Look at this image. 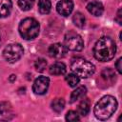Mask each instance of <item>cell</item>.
I'll return each instance as SVG.
<instances>
[{
    "mask_svg": "<svg viewBox=\"0 0 122 122\" xmlns=\"http://www.w3.org/2000/svg\"><path fill=\"white\" fill-rule=\"evenodd\" d=\"M89 111H90V100L88 98H85L79 103L77 108V112L80 115H86L88 114Z\"/></svg>",
    "mask_w": 122,
    "mask_h": 122,
    "instance_id": "cell-16",
    "label": "cell"
},
{
    "mask_svg": "<svg viewBox=\"0 0 122 122\" xmlns=\"http://www.w3.org/2000/svg\"><path fill=\"white\" fill-rule=\"evenodd\" d=\"M67 52V49L64 47V45L60 43H54L49 47L48 53L51 57L53 58H62L65 56Z\"/></svg>",
    "mask_w": 122,
    "mask_h": 122,
    "instance_id": "cell-9",
    "label": "cell"
},
{
    "mask_svg": "<svg viewBox=\"0 0 122 122\" xmlns=\"http://www.w3.org/2000/svg\"><path fill=\"white\" fill-rule=\"evenodd\" d=\"M56 10L62 16H68L73 10V2L71 0H61L56 5Z\"/></svg>",
    "mask_w": 122,
    "mask_h": 122,
    "instance_id": "cell-8",
    "label": "cell"
},
{
    "mask_svg": "<svg viewBox=\"0 0 122 122\" xmlns=\"http://www.w3.org/2000/svg\"><path fill=\"white\" fill-rule=\"evenodd\" d=\"M34 5V0H18V6L22 10H30Z\"/></svg>",
    "mask_w": 122,
    "mask_h": 122,
    "instance_id": "cell-21",
    "label": "cell"
},
{
    "mask_svg": "<svg viewBox=\"0 0 122 122\" xmlns=\"http://www.w3.org/2000/svg\"><path fill=\"white\" fill-rule=\"evenodd\" d=\"M14 114L7 103H0V120H10Z\"/></svg>",
    "mask_w": 122,
    "mask_h": 122,
    "instance_id": "cell-11",
    "label": "cell"
},
{
    "mask_svg": "<svg viewBox=\"0 0 122 122\" xmlns=\"http://www.w3.org/2000/svg\"><path fill=\"white\" fill-rule=\"evenodd\" d=\"M71 69L74 74L81 78H88L95 71L94 65L82 57L73 58L71 63Z\"/></svg>",
    "mask_w": 122,
    "mask_h": 122,
    "instance_id": "cell-3",
    "label": "cell"
},
{
    "mask_svg": "<svg viewBox=\"0 0 122 122\" xmlns=\"http://www.w3.org/2000/svg\"><path fill=\"white\" fill-rule=\"evenodd\" d=\"M121 9H119L118 10H117V13H116V16H115V18H114V20L119 24V25H121V23H122V20H121Z\"/></svg>",
    "mask_w": 122,
    "mask_h": 122,
    "instance_id": "cell-24",
    "label": "cell"
},
{
    "mask_svg": "<svg viewBox=\"0 0 122 122\" xmlns=\"http://www.w3.org/2000/svg\"><path fill=\"white\" fill-rule=\"evenodd\" d=\"M39 30H40L39 23L34 18H30V17L23 19L18 27L20 35L26 40H30L35 38L39 33Z\"/></svg>",
    "mask_w": 122,
    "mask_h": 122,
    "instance_id": "cell-4",
    "label": "cell"
},
{
    "mask_svg": "<svg viewBox=\"0 0 122 122\" xmlns=\"http://www.w3.org/2000/svg\"><path fill=\"white\" fill-rule=\"evenodd\" d=\"M15 78H16V77H15V75H13V74H12V75H10V81H12V80H13V79H15Z\"/></svg>",
    "mask_w": 122,
    "mask_h": 122,
    "instance_id": "cell-26",
    "label": "cell"
},
{
    "mask_svg": "<svg viewBox=\"0 0 122 122\" xmlns=\"http://www.w3.org/2000/svg\"><path fill=\"white\" fill-rule=\"evenodd\" d=\"M64 107H65V100L63 98H55L51 102V109L56 112H62Z\"/></svg>",
    "mask_w": 122,
    "mask_h": 122,
    "instance_id": "cell-18",
    "label": "cell"
},
{
    "mask_svg": "<svg viewBox=\"0 0 122 122\" xmlns=\"http://www.w3.org/2000/svg\"><path fill=\"white\" fill-rule=\"evenodd\" d=\"M116 52V44L109 36H103L97 40L93 47V55L95 59L101 62L112 60Z\"/></svg>",
    "mask_w": 122,
    "mask_h": 122,
    "instance_id": "cell-1",
    "label": "cell"
},
{
    "mask_svg": "<svg viewBox=\"0 0 122 122\" xmlns=\"http://www.w3.org/2000/svg\"><path fill=\"white\" fill-rule=\"evenodd\" d=\"M24 53L22 46L18 43H13L8 45L3 51V56L6 61L10 63H14L18 61Z\"/></svg>",
    "mask_w": 122,
    "mask_h": 122,
    "instance_id": "cell-6",
    "label": "cell"
},
{
    "mask_svg": "<svg viewBox=\"0 0 122 122\" xmlns=\"http://www.w3.org/2000/svg\"><path fill=\"white\" fill-rule=\"evenodd\" d=\"M64 47L70 51H80L84 48V41L79 34L73 31H70L65 35Z\"/></svg>",
    "mask_w": 122,
    "mask_h": 122,
    "instance_id": "cell-5",
    "label": "cell"
},
{
    "mask_svg": "<svg viewBox=\"0 0 122 122\" xmlns=\"http://www.w3.org/2000/svg\"><path fill=\"white\" fill-rule=\"evenodd\" d=\"M121 62H122V58H118L117 59V61H116V63H115V67H116V70H117V71L119 72V73H121L122 72V67H121Z\"/></svg>",
    "mask_w": 122,
    "mask_h": 122,
    "instance_id": "cell-25",
    "label": "cell"
},
{
    "mask_svg": "<svg viewBox=\"0 0 122 122\" xmlns=\"http://www.w3.org/2000/svg\"><path fill=\"white\" fill-rule=\"evenodd\" d=\"M80 119L79 117V113L75 111H69L66 114V120L69 122H74V121H78Z\"/></svg>",
    "mask_w": 122,
    "mask_h": 122,
    "instance_id": "cell-22",
    "label": "cell"
},
{
    "mask_svg": "<svg viewBox=\"0 0 122 122\" xmlns=\"http://www.w3.org/2000/svg\"><path fill=\"white\" fill-rule=\"evenodd\" d=\"M87 92V89L85 86H80L78 88H76L71 94V97H70V102L71 103H73L75 101H77L79 98L83 97Z\"/></svg>",
    "mask_w": 122,
    "mask_h": 122,
    "instance_id": "cell-14",
    "label": "cell"
},
{
    "mask_svg": "<svg viewBox=\"0 0 122 122\" xmlns=\"http://www.w3.org/2000/svg\"><path fill=\"white\" fill-rule=\"evenodd\" d=\"M72 22L73 24L78 27V28H83L85 26V22H86V19H85V16L81 13V12H75L74 15L72 16Z\"/></svg>",
    "mask_w": 122,
    "mask_h": 122,
    "instance_id": "cell-17",
    "label": "cell"
},
{
    "mask_svg": "<svg viewBox=\"0 0 122 122\" xmlns=\"http://www.w3.org/2000/svg\"><path fill=\"white\" fill-rule=\"evenodd\" d=\"M12 3L10 0H0V18L7 17L11 10Z\"/></svg>",
    "mask_w": 122,
    "mask_h": 122,
    "instance_id": "cell-13",
    "label": "cell"
},
{
    "mask_svg": "<svg viewBox=\"0 0 122 122\" xmlns=\"http://www.w3.org/2000/svg\"><path fill=\"white\" fill-rule=\"evenodd\" d=\"M49 71L52 75H62L66 72V65L62 62H55L50 67Z\"/></svg>",
    "mask_w": 122,
    "mask_h": 122,
    "instance_id": "cell-12",
    "label": "cell"
},
{
    "mask_svg": "<svg viewBox=\"0 0 122 122\" xmlns=\"http://www.w3.org/2000/svg\"><path fill=\"white\" fill-rule=\"evenodd\" d=\"M117 100L112 95L103 96L94 106V115L99 120H107L117 109Z\"/></svg>",
    "mask_w": 122,
    "mask_h": 122,
    "instance_id": "cell-2",
    "label": "cell"
},
{
    "mask_svg": "<svg viewBox=\"0 0 122 122\" xmlns=\"http://www.w3.org/2000/svg\"><path fill=\"white\" fill-rule=\"evenodd\" d=\"M66 81L70 87H76L80 81V77H78L74 73H70L66 76Z\"/></svg>",
    "mask_w": 122,
    "mask_h": 122,
    "instance_id": "cell-20",
    "label": "cell"
},
{
    "mask_svg": "<svg viewBox=\"0 0 122 122\" xmlns=\"http://www.w3.org/2000/svg\"><path fill=\"white\" fill-rule=\"evenodd\" d=\"M50 86V79L46 76H39L36 78L32 85V91L35 94H44L47 92L48 88Z\"/></svg>",
    "mask_w": 122,
    "mask_h": 122,
    "instance_id": "cell-7",
    "label": "cell"
},
{
    "mask_svg": "<svg viewBox=\"0 0 122 122\" xmlns=\"http://www.w3.org/2000/svg\"><path fill=\"white\" fill-rule=\"evenodd\" d=\"M87 10L90 13H92L94 16H100L102 15L104 11L103 5L98 1H92L87 5Z\"/></svg>",
    "mask_w": 122,
    "mask_h": 122,
    "instance_id": "cell-10",
    "label": "cell"
},
{
    "mask_svg": "<svg viewBox=\"0 0 122 122\" xmlns=\"http://www.w3.org/2000/svg\"><path fill=\"white\" fill-rule=\"evenodd\" d=\"M51 9V0H39L38 1V10L42 14H48Z\"/></svg>",
    "mask_w": 122,
    "mask_h": 122,
    "instance_id": "cell-15",
    "label": "cell"
},
{
    "mask_svg": "<svg viewBox=\"0 0 122 122\" xmlns=\"http://www.w3.org/2000/svg\"><path fill=\"white\" fill-rule=\"evenodd\" d=\"M101 76H102V78L105 81H111V82H112L114 80V78H115V73H114V71L112 69L106 68V69H104L102 71Z\"/></svg>",
    "mask_w": 122,
    "mask_h": 122,
    "instance_id": "cell-19",
    "label": "cell"
},
{
    "mask_svg": "<svg viewBox=\"0 0 122 122\" xmlns=\"http://www.w3.org/2000/svg\"><path fill=\"white\" fill-rule=\"evenodd\" d=\"M34 66H35V69H36L37 71L42 72V71H45V69L47 67V61L45 59H43V58H39V59H37L35 61Z\"/></svg>",
    "mask_w": 122,
    "mask_h": 122,
    "instance_id": "cell-23",
    "label": "cell"
}]
</instances>
